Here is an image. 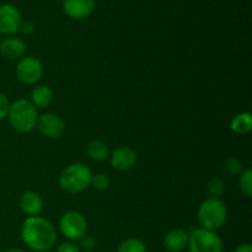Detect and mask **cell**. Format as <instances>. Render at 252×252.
Listing matches in <instances>:
<instances>
[{"label":"cell","instance_id":"6da1fadb","mask_svg":"<svg viewBox=\"0 0 252 252\" xmlns=\"http://www.w3.org/2000/svg\"><path fill=\"white\" fill-rule=\"evenodd\" d=\"M21 238L30 249L38 252L51 250L57 241V233L51 221L41 217H29L21 228Z\"/></svg>","mask_w":252,"mask_h":252},{"label":"cell","instance_id":"7a4b0ae2","mask_svg":"<svg viewBox=\"0 0 252 252\" xmlns=\"http://www.w3.org/2000/svg\"><path fill=\"white\" fill-rule=\"evenodd\" d=\"M7 117L11 127L20 133L31 132L38 120L36 107L25 98H20L10 105Z\"/></svg>","mask_w":252,"mask_h":252},{"label":"cell","instance_id":"3957f363","mask_svg":"<svg viewBox=\"0 0 252 252\" xmlns=\"http://www.w3.org/2000/svg\"><path fill=\"white\" fill-rule=\"evenodd\" d=\"M93 174L86 165L75 162L62 171L59 176V185L62 189L69 193H79L90 186Z\"/></svg>","mask_w":252,"mask_h":252},{"label":"cell","instance_id":"277c9868","mask_svg":"<svg viewBox=\"0 0 252 252\" xmlns=\"http://www.w3.org/2000/svg\"><path fill=\"white\" fill-rule=\"evenodd\" d=\"M226 217H228V211L225 204L219 198L209 197L208 199L202 202L198 209L199 223L207 230L216 231L220 229L226 221Z\"/></svg>","mask_w":252,"mask_h":252},{"label":"cell","instance_id":"5b68a950","mask_svg":"<svg viewBox=\"0 0 252 252\" xmlns=\"http://www.w3.org/2000/svg\"><path fill=\"white\" fill-rule=\"evenodd\" d=\"M189 252H221L223 243L219 235L207 229H196L189 234Z\"/></svg>","mask_w":252,"mask_h":252},{"label":"cell","instance_id":"8992f818","mask_svg":"<svg viewBox=\"0 0 252 252\" xmlns=\"http://www.w3.org/2000/svg\"><path fill=\"white\" fill-rule=\"evenodd\" d=\"M59 229L69 240H80L88 230V221L79 212H68L62 217Z\"/></svg>","mask_w":252,"mask_h":252},{"label":"cell","instance_id":"52a82bcc","mask_svg":"<svg viewBox=\"0 0 252 252\" xmlns=\"http://www.w3.org/2000/svg\"><path fill=\"white\" fill-rule=\"evenodd\" d=\"M43 74V66L36 57H25L17 63L16 75L21 83L32 85L41 79Z\"/></svg>","mask_w":252,"mask_h":252},{"label":"cell","instance_id":"ba28073f","mask_svg":"<svg viewBox=\"0 0 252 252\" xmlns=\"http://www.w3.org/2000/svg\"><path fill=\"white\" fill-rule=\"evenodd\" d=\"M22 17L19 10L11 4L0 5V32L4 34H14L20 31Z\"/></svg>","mask_w":252,"mask_h":252},{"label":"cell","instance_id":"9c48e42d","mask_svg":"<svg viewBox=\"0 0 252 252\" xmlns=\"http://www.w3.org/2000/svg\"><path fill=\"white\" fill-rule=\"evenodd\" d=\"M38 130L47 138L57 139L62 137L65 130V125L59 116L53 113H44L37 120Z\"/></svg>","mask_w":252,"mask_h":252},{"label":"cell","instance_id":"30bf717a","mask_svg":"<svg viewBox=\"0 0 252 252\" xmlns=\"http://www.w3.org/2000/svg\"><path fill=\"white\" fill-rule=\"evenodd\" d=\"M95 10V0H63V11L75 20L86 19Z\"/></svg>","mask_w":252,"mask_h":252},{"label":"cell","instance_id":"8fae6325","mask_svg":"<svg viewBox=\"0 0 252 252\" xmlns=\"http://www.w3.org/2000/svg\"><path fill=\"white\" fill-rule=\"evenodd\" d=\"M137 162V153L129 147H120L111 154V165L118 171H128Z\"/></svg>","mask_w":252,"mask_h":252},{"label":"cell","instance_id":"7c38bea8","mask_svg":"<svg viewBox=\"0 0 252 252\" xmlns=\"http://www.w3.org/2000/svg\"><path fill=\"white\" fill-rule=\"evenodd\" d=\"M162 245L167 252H182L189 245V233L184 229H174L165 235Z\"/></svg>","mask_w":252,"mask_h":252},{"label":"cell","instance_id":"4fadbf2b","mask_svg":"<svg viewBox=\"0 0 252 252\" xmlns=\"http://www.w3.org/2000/svg\"><path fill=\"white\" fill-rule=\"evenodd\" d=\"M0 53L9 61L20 59L26 53V44L16 37H7L0 43Z\"/></svg>","mask_w":252,"mask_h":252},{"label":"cell","instance_id":"5bb4252c","mask_svg":"<svg viewBox=\"0 0 252 252\" xmlns=\"http://www.w3.org/2000/svg\"><path fill=\"white\" fill-rule=\"evenodd\" d=\"M20 208L30 217H37L43 209V201L36 192H25L20 198Z\"/></svg>","mask_w":252,"mask_h":252},{"label":"cell","instance_id":"9a60e30c","mask_svg":"<svg viewBox=\"0 0 252 252\" xmlns=\"http://www.w3.org/2000/svg\"><path fill=\"white\" fill-rule=\"evenodd\" d=\"M52 100H53V91L51 90V88L47 85H38L32 90L30 102L34 107L43 110L51 105Z\"/></svg>","mask_w":252,"mask_h":252},{"label":"cell","instance_id":"2e32d148","mask_svg":"<svg viewBox=\"0 0 252 252\" xmlns=\"http://www.w3.org/2000/svg\"><path fill=\"white\" fill-rule=\"evenodd\" d=\"M86 154L91 160L95 161H103L110 155V150L108 147L101 140H93L90 144L86 148Z\"/></svg>","mask_w":252,"mask_h":252},{"label":"cell","instance_id":"e0dca14e","mask_svg":"<svg viewBox=\"0 0 252 252\" xmlns=\"http://www.w3.org/2000/svg\"><path fill=\"white\" fill-rule=\"evenodd\" d=\"M231 130L236 134H246L252 128V117L249 112H241L231 121Z\"/></svg>","mask_w":252,"mask_h":252},{"label":"cell","instance_id":"ac0fdd59","mask_svg":"<svg viewBox=\"0 0 252 252\" xmlns=\"http://www.w3.org/2000/svg\"><path fill=\"white\" fill-rule=\"evenodd\" d=\"M117 252H147V246L139 239H127L118 246Z\"/></svg>","mask_w":252,"mask_h":252},{"label":"cell","instance_id":"d6986e66","mask_svg":"<svg viewBox=\"0 0 252 252\" xmlns=\"http://www.w3.org/2000/svg\"><path fill=\"white\" fill-rule=\"evenodd\" d=\"M239 176V186L243 193L246 197H252V170H244Z\"/></svg>","mask_w":252,"mask_h":252},{"label":"cell","instance_id":"ffe728a7","mask_svg":"<svg viewBox=\"0 0 252 252\" xmlns=\"http://www.w3.org/2000/svg\"><path fill=\"white\" fill-rule=\"evenodd\" d=\"M224 170L229 175H231V176H238V175H240L243 172V164H241L239 159L230 157L224 162Z\"/></svg>","mask_w":252,"mask_h":252},{"label":"cell","instance_id":"44dd1931","mask_svg":"<svg viewBox=\"0 0 252 252\" xmlns=\"http://www.w3.org/2000/svg\"><path fill=\"white\" fill-rule=\"evenodd\" d=\"M207 191H208V194L211 196V198H219L224 193V191H225L224 182L219 179L211 180L208 184V187H207Z\"/></svg>","mask_w":252,"mask_h":252},{"label":"cell","instance_id":"7402d4cb","mask_svg":"<svg viewBox=\"0 0 252 252\" xmlns=\"http://www.w3.org/2000/svg\"><path fill=\"white\" fill-rule=\"evenodd\" d=\"M91 186L96 189V191H106L110 187V179L103 174H97L93 176L91 179Z\"/></svg>","mask_w":252,"mask_h":252},{"label":"cell","instance_id":"603a6c76","mask_svg":"<svg viewBox=\"0 0 252 252\" xmlns=\"http://www.w3.org/2000/svg\"><path fill=\"white\" fill-rule=\"evenodd\" d=\"M9 110H10L9 100H7V97L5 96V94L0 93V121L4 120L5 117H7Z\"/></svg>","mask_w":252,"mask_h":252},{"label":"cell","instance_id":"cb8c5ba5","mask_svg":"<svg viewBox=\"0 0 252 252\" xmlns=\"http://www.w3.org/2000/svg\"><path fill=\"white\" fill-rule=\"evenodd\" d=\"M57 252H80V249H79V246L75 245L74 243L66 241V243L61 244V245L58 246Z\"/></svg>","mask_w":252,"mask_h":252},{"label":"cell","instance_id":"d4e9b609","mask_svg":"<svg viewBox=\"0 0 252 252\" xmlns=\"http://www.w3.org/2000/svg\"><path fill=\"white\" fill-rule=\"evenodd\" d=\"M80 248L85 251H91L95 248V240H94L91 236L84 235L83 238L80 239Z\"/></svg>","mask_w":252,"mask_h":252},{"label":"cell","instance_id":"484cf974","mask_svg":"<svg viewBox=\"0 0 252 252\" xmlns=\"http://www.w3.org/2000/svg\"><path fill=\"white\" fill-rule=\"evenodd\" d=\"M21 29H22V32L26 34H30L33 32V26H32L31 22H25V24L21 25ZM20 29V30H21Z\"/></svg>","mask_w":252,"mask_h":252},{"label":"cell","instance_id":"4316f807","mask_svg":"<svg viewBox=\"0 0 252 252\" xmlns=\"http://www.w3.org/2000/svg\"><path fill=\"white\" fill-rule=\"evenodd\" d=\"M234 252H252V246L250 244H243V245H239Z\"/></svg>","mask_w":252,"mask_h":252},{"label":"cell","instance_id":"83f0119b","mask_svg":"<svg viewBox=\"0 0 252 252\" xmlns=\"http://www.w3.org/2000/svg\"><path fill=\"white\" fill-rule=\"evenodd\" d=\"M5 252H25V251H22L21 249H9V250H6Z\"/></svg>","mask_w":252,"mask_h":252}]
</instances>
